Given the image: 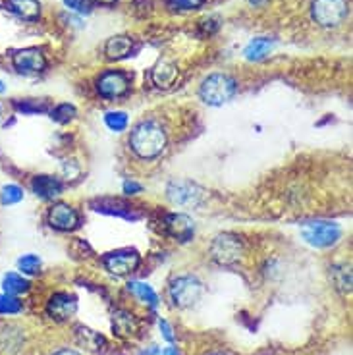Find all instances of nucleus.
Instances as JSON below:
<instances>
[{
    "mask_svg": "<svg viewBox=\"0 0 353 355\" xmlns=\"http://www.w3.org/2000/svg\"><path fill=\"white\" fill-rule=\"evenodd\" d=\"M168 133L159 120L145 118L130 132V149L143 160H153L166 151Z\"/></svg>",
    "mask_w": 353,
    "mask_h": 355,
    "instance_id": "obj_1",
    "label": "nucleus"
},
{
    "mask_svg": "<svg viewBox=\"0 0 353 355\" xmlns=\"http://www.w3.org/2000/svg\"><path fill=\"white\" fill-rule=\"evenodd\" d=\"M238 83L228 73H212L209 78H205L201 87H199V97L203 103L211 107H222L224 103H228L230 98L236 95Z\"/></svg>",
    "mask_w": 353,
    "mask_h": 355,
    "instance_id": "obj_2",
    "label": "nucleus"
},
{
    "mask_svg": "<svg viewBox=\"0 0 353 355\" xmlns=\"http://www.w3.org/2000/svg\"><path fill=\"white\" fill-rule=\"evenodd\" d=\"M168 295H170V302L174 307L187 309V307H193L195 303L201 300L203 284L197 276H176L168 286Z\"/></svg>",
    "mask_w": 353,
    "mask_h": 355,
    "instance_id": "obj_3",
    "label": "nucleus"
},
{
    "mask_svg": "<svg viewBox=\"0 0 353 355\" xmlns=\"http://www.w3.org/2000/svg\"><path fill=\"white\" fill-rule=\"evenodd\" d=\"M350 12L347 0H313L311 18L320 27H338Z\"/></svg>",
    "mask_w": 353,
    "mask_h": 355,
    "instance_id": "obj_4",
    "label": "nucleus"
},
{
    "mask_svg": "<svg viewBox=\"0 0 353 355\" xmlns=\"http://www.w3.org/2000/svg\"><path fill=\"white\" fill-rule=\"evenodd\" d=\"M211 257L218 265H234L243 255V241L236 234H218L211 243Z\"/></svg>",
    "mask_w": 353,
    "mask_h": 355,
    "instance_id": "obj_5",
    "label": "nucleus"
},
{
    "mask_svg": "<svg viewBox=\"0 0 353 355\" xmlns=\"http://www.w3.org/2000/svg\"><path fill=\"white\" fill-rule=\"evenodd\" d=\"M95 89L103 98L126 97L132 89V76L124 70H106L95 81Z\"/></svg>",
    "mask_w": 353,
    "mask_h": 355,
    "instance_id": "obj_6",
    "label": "nucleus"
},
{
    "mask_svg": "<svg viewBox=\"0 0 353 355\" xmlns=\"http://www.w3.org/2000/svg\"><path fill=\"white\" fill-rule=\"evenodd\" d=\"M303 240L307 241L309 245L313 248H330V245H334L336 241L340 240V236H342V230H340V226L336 224V222H309V224H305L303 226Z\"/></svg>",
    "mask_w": 353,
    "mask_h": 355,
    "instance_id": "obj_7",
    "label": "nucleus"
},
{
    "mask_svg": "<svg viewBox=\"0 0 353 355\" xmlns=\"http://www.w3.org/2000/svg\"><path fill=\"white\" fill-rule=\"evenodd\" d=\"M139 263H141V255L137 253V249L132 248L116 249V251H110L103 257L105 268L114 276L132 275L133 270H137Z\"/></svg>",
    "mask_w": 353,
    "mask_h": 355,
    "instance_id": "obj_8",
    "label": "nucleus"
},
{
    "mask_svg": "<svg viewBox=\"0 0 353 355\" xmlns=\"http://www.w3.org/2000/svg\"><path fill=\"white\" fill-rule=\"evenodd\" d=\"M203 189L187 180H174L170 182L166 187L168 201L176 207H184V209H191L203 201Z\"/></svg>",
    "mask_w": 353,
    "mask_h": 355,
    "instance_id": "obj_9",
    "label": "nucleus"
},
{
    "mask_svg": "<svg viewBox=\"0 0 353 355\" xmlns=\"http://www.w3.org/2000/svg\"><path fill=\"white\" fill-rule=\"evenodd\" d=\"M49 226L58 232H74L81 226V214L68 203H54L46 211Z\"/></svg>",
    "mask_w": 353,
    "mask_h": 355,
    "instance_id": "obj_10",
    "label": "nucleus"
},
{
    "mask_svg": "<svg viewBox=\"0 0 353 355\" xmlns=\"http://www.w3.org/2000/svg\"><path fill=\"white\" fill-rule=\"evenodd\" d=\"M12 66L19 73H41L46 68V56L39 46H27L12 53Z\"/></svg>",
    "mask_w": 353,
    "mask_h": 355,
    "instance_id": "obj_11",
    "label": "nucleus"
},
{
    "mask_svg": "<svg viewBox=\"0 0 353 355\" xmlns=\"http://www.w3.org/2000/svg\"><path fill=\"white\" fill-rule=\"evenodd\" d=\"M164 232L172 240L180 241V243H187L193 240L195 236V222L184 213H170L164 216Z\"/></svg>",
    "mask_w": 353,
    "mask_h": 355,
    "instance_id": "obj_12",
    "label": "nucleus"
},
{
    "mask_svg": "<svg viewBox=\"0 0 353 355\" xmlns=\"http://www.w3.org/2000/svg\"><path fill=\"white\" fill-rule=\"evenodd\" d=\"M78 311V300L76 295L66 292H58L51 295V300L46 302V315L56 322H66L70 320Z\"/></svg>",
    "mask_w": 353,
    "mask_h": 355,
    "instance_id": "obj_13",
    "label": "nucleus"
},
{
    "mask_svg": "<svg viewBox=\"0 0 353 355\" xmlns=\"http://www.w3.org/2000/svg\"><path fill=\"white\" fill-rule=\"evenodd\" d=\"M91 207L103 214H112V216H122L128 220H139L141 214L133 209L132 205L126 203L122 199H114V197H105V199H95Z\"/></svg>",
    "mask_w": 353,
    "mask_h": 355,
    "instance_id": "obj_14",
    "label": "nucleus"
},
{
    "mask_svg": "<svg viewBox=\"0 0 353 355\" xmlns=\"http://www.w3.org/2000/svg\"><path fill=\"white\" fill-rule=\"evenodd\" d=\"M31 191L44 201H53L56 197L62 196L64 184L60 178L49 176V174H39L31 180Z\"/></svg>",
    "mask_w": 353,
    "mask_h": 355,
    "instance_id": "obj_15",
    "label": "nucleus"
},
{
    "mask_svg": "<svg viewBox=\"0 0 353 355\" xmlns=\"http://www.w3.org/2000/svg\"><path fill=\"white\" fill-rule=\"evenodd\" d=\"M178 78H180V70L176 64L168 62V60H160L153 66L150 70V81L153 85L159 89H170L176 85Z\"/></svg>",
    "mask_w": 353,
    "mask_h": 355,
    "instance_id": "obj_16",
    "label": "nucleus"
},
{
    "mask_svg": "<svg viewBox=\"0 0 353 355\" xmlns=\"http://www.w3.org/2000/svg\"><path fill=\"white\" fill-rule=\"evenodd\" d=\"M133 53V39L128 35L110 37L105 44V54L108 60H122Z\"/></svg>",
    "mask_w": 353,
    "mask_h": 355,
    "instance_id": "obj_17",
    "label": "nucleus"
},
{
    "mask_svg": "<svg viewBox=\"0 0 353 355\" xmlns=\"http://www.w3.org/2000/svg\"><path fill=\"white\" fill-rule=\"evenodd\" d=\"M6 10L26 21H37L41 16L39 0H6Z\"/></svg>",
    "mask_w": 353,
    "mask_h": 355,
    "instance_id": "obj_18",
    "label": "nucleus"
},
{
    "mask_svg": "<svg viewBox=\"0 0 353 355\" xmlns=\"http://www.w3.org/2000/svg\"><path fill=\"white\" fill-rule=\"evenodd\" d=\"M273 49L274 39H268V37H257V39H253V41L246 46L243 56H246L248 60H251V62H259V60L266 58Z\"/></svg>",
    "mask_w": 353,
    "mask_h": 355,
    "instance_id": "obj_19",
    "label": "nucleus"
},
{
    "mask_svg": "<svg viewBox=\"0 0 353 355\" xmlns=\"http://www.w3.org/2000/svg\"><path fill=\"white\" fill-rule=\"evenodd\" d=\"M12 107L16 108L21 114H49L51 112V103L44 98H16L12 103Z\"/></svg>",
    "mask_w": 353,
    "mask_h": 355,
    "instance_id": "obj_20",
    "label": "nucleus"
},
{
    "mask_svg": "<svg viewBox=\"0 0 353 355\" xmlns=\"http://www.w3.org/2000/svg\"><path fill=\"white\" fill-rule=\"evenodd\" d=\"M112 329L118 336H132L137 332V319L128 311H118L112 319Z\"/></svg>",
    "mask_w": 353,
    "mask_h": 355,
    "instance_id": "obj_21",
    "label": "nucleus"
},
{
    "mask_svg": "<svg viewBox=\"0 0 353 355\" xmlns=\"http://www.w3.org/2000/svg\"><path fill=\"white\" fill-rule=\"evenodd\" d=\"M330 278L340 292H352V270L347 265H336L330 268Z\"/></svg>",
    "mask_w": 353,
    "mask_h": 355,
    "instance_id": "obj_22",
    "label": "nucleus"
},
{
    "mask_svg": "<svg viewBox=\"0 0 353 355\" xmlns=\"http://www.w3.org/2000/svg\"><path fill=\"white\" fill-rule=\"evenodd\" d=\"M29 280H26L21 275H16V272H8V275L2 278V288H4V293H10V295H19V293H26L29 290Z\"/></svg>",
    "mask_w": 353,
    "mask_h": 355,
    "instance_id": "obj_23",
    "label": "nucleus"
},
{
    "mask_svg": "<svg viewBox=\"0 0 353 355\" xmlns=\"http://www.w3.org/2000/svg\"><path fill=\"white\" fill-rule=\"evenodd\" d=\"M128 290H130L135 297H139L143 303H147L149 307H157V305H159V295H157V292H155L149 284H143V282H130V284H128Z\"/></svg>",
    "mask_w": 353,
    "mask_h": 355,
    "instance_id": "obj_24",
    "label": "nucleus"
},
{
    "mask_svg": "<svg viewBox=\"0 0 353 355\" xmlns=\"http://www.w3.org/2000/svg\"><path fill=\"white\" fill-rule=\"evenodd\" d=\"M51 120H54L56 124H70L71 120L78 116V110L70 103H62V105H56L51 108Z\"/></svg>",
    "mask_w": 353,
    "mask_h": 355,
    "instance_id": "obj_25",
    "label": "nucleus"
},
{
    "mask_svg": "<svg viewBox=\"0 0 353 355\" xmlns=\"http://www.w3.org/2000/svg\"><path fill=\"white\" fill-rule=\"evenodd\" d=\"M105 124L110 132L120 133L124 132V130H128L130 118H128V114L122 112V110H110V112H106L105 114Z\"/></svg>",
    "mask_w": 353,
    "mask_h": 355,
    "instance_id": "obj_26",
    "label": "nucleus"
},
{
    "mask_svg": "<svg viewBox=\"0 0 353 355\" xmlns=\"http://www.w3.org/2000/svg\"><path fill=\"white\" fill-rule=\"evenodd\" d=\"M78 336H80L81 344H85L91 349H98L101 346H105V338L101 336L98 332L85 327H78Z\"/></svg>",
    "mask_w": 353,
    "mask_h": 355,
    "instance_id": "obj_27",
    "label": "nucleus"
},
{
    "mask_svg": "<svg viewBox=\"0 0 353 355\" xmlns=\"http://www.w3.org/2000/svg\"><path fill=\"white\" fill-rule=\"evenodd\" d=\"M41 266H43L41 259L37 257V255H31V253H29V255H24V257L18 261V268L27 276L39 275V272H41Z\"/></svg>",
    "mask_w": 353,
    "mask_h": 355,
    "instance_id": "obj_28",
    "label": "nucleus"
},
{
    "mask_svg": "<svg viewBox=\"0 0 353 355\" xmlns=\"http://www.w3.org/2000/svg\"><path fill=\"white\" fill-rule=\"evenodd\" d=\"M21 199H24V189L19 186H14V184L4 186L0 191V203L2 205H16Z\"/></svg>",
    "mask_w": 353,
    "mask_h": 355,
    "instance_id": "obj_29",
    "label": "nucleus"
},
{
    "mask_svg": "<svg viewBox=\"0 0 353 355\" xmlns=\"http://www.w3.org/2000/svg\"><path fill=\"white\" fill-rule=\"evenodd\" d=\"M19 311H21V302L16 295L0 293V315H14Z\"/></svg>",
    "mask_w": 353,
    "mask_h": 355,
    "instance_id": "obj_30",
    "label": "nucleus"
},
{
    "mask_svg": "<svg viewBox=\"0 0 353 355\" xmlns=\"http://www.w3.org/2000/svg\"><path fill=\"white\" fill-rule=\"evenodd\" d=\"M207 0H166V6L172 12H191L199 10Z\"/></svg>",
    "mask_w": 353,
    "mask_h": 355,
    "instance_id": "obj_31",
    "label": "nucleus"
},
{
    "mask_svg": "<svg viewBox=\"0 0 353 355\" xmlns=\"http://www.w3.org/2000/svg\"><path fill=\"white\" fill-rule=\"evenodd\" d=\"M66 6L71 10H76V12L85 14V12L91 10V0H66Z\"/></svg>",
    "mask_w": 353,
    "mask_h": 355,
    "instance_id": "obj_32",
    "label": "nucleus"
},
{
    "mask_svg": "<svg viewBox=\"0 0 353 355\" xmlns=\"http://www.w3.org/2000/svg\"><path fill=\"white\" fill-rule=\"evenodd\" d=\"M141 191H143L141 184H137V182H124L126 196H137V193H141Z\"/></svg>",
    "mask_w": 353,
    "mask_h": 355,
    "instance_id": "obj_33",
    "label": "nucleus"
},
{
    "mask_svg": "<svg viewBox=\"0 0 353 355\" xmlns=\"http://www.w3.org/2000/svg\"><path fill=\"white\" fill-rule=\"evenodd\" d=\"M160 330H162V336H164V340L166 342H174L176 340V336H174V332H172V327L168 324V320H160Z\"/></svg>",
    "mask_w": 353,
    "mask_h": 355,
    "instance_id": "obj_34",
    "label": "nucleus"
},
{
    "mask_svg": "<svg viewBox=\"0 0 353 355\" xmlns=\"http://www.w3.org/2000/svg\"><path fill=\"white\" fill-rule=\"evenodd\" d=\"M139 355H162V352H160L159 347H149V349H145Z\"/></svg>",
    "mask_w": 353,
    "mask_h": 355,
    "instance_id": "obj_35",
    "label": "nucleus"
},
{
    "mask_svg": "<svg viewBox=\"0 0 353 355\" xmlns=\"http://www.w3.org/2000/svg\"><path fill=\"white\" fill-rule=\"evenodd\" d=\"M95 4H101V6H112L116 4V0H93Z\"/></svg>",
    "mask_w": 353,
    "mask_h": 355,
    "instance_id": "obj_36",
    "label": "nucleus"
},
{
    "mask_svg": "<svg viewBox=\"0 0 353 355\" xmlns=\"http://www.w3.org/2000/svg\"><path fill=\"white\" fill-rule=\"evenodd\" d=\"M162 355H180L176 347H166V349H162Z\"/></svg>",
    "mask_w": 353,
    "mask_h": 355,
    "instance_id": "obj_37",
    "label": "nucleus"
},
{
    "mask_svg": "<svg viewBox=\"0 0 353 355\" xmlns=\"http://www.w3.org/2000/svg\"><path fill=\"white\" fill-rule=\"evenodd\" d=\"M53 355H80L78 352H74V349H60V352H56Z\"/></svg>",
    "mask_w": 353,
    "mask_h": 355,
    "instance_id": "obj_38",
    "label": "nucleus"
},
{
    "mask_svg": "<svg viewBox=\"0 0 353 355\" xmlns=\"http://www.w3.org/2000/svg\"><path fill=\"white\" fill-rule=\"evenodd\" d=\"M209 355H228V354H224V352H212V354Z\"/></svg>",
    "mask_w": 353,
    "mask_h": 355,
    "instance_id": "obj_39",
    "label": "nucleus"
},
{
    "mask_svg": "<svg viewBox=\"0 0 353 355\" xmlns=\"http://www.w3.org/2000/svg\"><path fill=\"white\" fill-rule=\"evenodd\" d=\"M2 91H4V83L0 81V93H2Z\"/></svg>",
    "mask_w": 353,
    "mask_h": 355,
    "instance_id": "obj_40",
    "label": "nucleus"
},
{
    "mask_svg": "<svg viewBox=\"0 0 353 355\" xmlns=\"http://www.w3.org/2000/svg\"><path fill=\"white\" fill-rule=\"evenodd\" d=\"M0 118H2V107H0Z\"/></svg>",
    "mask_w": 353,
    "mask_h": 355,
    "instance_id": "obj_41",
    "label": "nucleus"
},
{
    "mask_svg": "<svg viewBox=\"0 0 353 355\" xmlns=\"http://www.w3.org/2000/svg\"><path fill=\"white\" fill-rule=\"evenodd\" d=\"M266 355H276V354H266Z\"/></svg>",
    "mask_w": 353,
    "mask_h": 355,
    "instance_id": "obj_42",
    "label": "nucleus"
}]
</instances>
